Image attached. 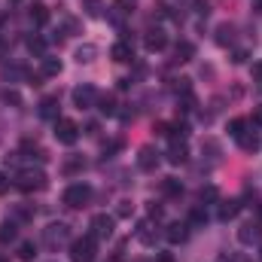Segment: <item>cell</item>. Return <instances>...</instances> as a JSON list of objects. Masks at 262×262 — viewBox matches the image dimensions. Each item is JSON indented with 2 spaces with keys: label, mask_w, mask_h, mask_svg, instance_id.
Segmentation results:
<instances>
[{
  "label": "cell",
  "mask_w": 262,
  "mask_h": 262,
  "mask_svg": "<svg viewBox=\"0 0 262 262\" xmlns=\"http://www.w3.org/2000/svg\"><path fill=\"white\" fill-rule=\"evenodd\" d=\"M15 186L21 189V192H37V189H43L46 186V174L43 171H21L18 177H15Z\"/></svg>",
  "instance_id": "cell-1"
},
{
  "label": "cell",
  "mask_w": 262,
  "mask_h": 262,
  "mask_svg": "<svg viewBox=\"0 0 262 262\" xmlns=\"http://www.w3.org/2000/svg\"><path fill=\"white\" fill-rule=\"evenodd\" d=\"M70 259L73 262H92L95 259V238L85 235V238H76L70 244Z\"/></svg>",
  "instance_id": "cell-2"
},
{
  "label": "cell",
  "mask_w": 262,
  "mask_h": 262,
  "mask_svg": "<svg viewBox=\"0 0 262 262\" xmlns=\"http://www.w3.org/2000/svg\"><path fill=\"white\" fill-rule=\"evenodd\" d=\"M89 198H92V186L89 183H73L64 192V204L67 207H82V204H89Z\"/></svg>",
  "instance_id": "cell-3"
},
{
  "label": "cell",
  "mask_w": 262,
  "mask_h": 262,
  "mask_svg": "<svg viewBox=\"0 0 262 262\" xmlns=\"http://www.w3.org/2000/svg\"><path fill=\"white\" fill-rule=\"evenodd\" d=\"M98 98H101V95H98V89H95V85H89V82L73 89V104H76L79 110H89V107H95V104H98Z\"/></svg>",
  "instance_id": "cell-4"
},
{
  "label": "cell",
  "mask_w": 262,
  "mask_h": 262,
  "mask_svg": "<svg viewBox=\"0 0 262 262\" xmlns=\"http://www.w3.org/2000/svg\"><path fill=\"white\" fill-rule=\"evenodd\" d=\"M55 137H58V143H76V137H79V125L76 122H70V119H55Z\"/></svg>",
  "instance_id": "cell-5"
},
{
  "label": "cell",
  "mask_w": 262,
  "mask_h": 262,
  "mask_svg": "<svg viewBox=\"0 0 262 262\" xmlns=\"http://www.w3.org/2000/svg\"><path fill=\"white\" fill-rule=\"evenodd\" d=\"M67 238H70V229H67L64 223H52V226L43 232V241H46L49 247H58V244H64Z\"/></svg>",
  "instance_id": "cell-6"
},
{
  "label": "cell",
  "mask_w": 262,
  "mask_h": 262,
  "mask_svg": "<svg viewBox=\"0 0 262 262\" xmlns=\"http://www.w3.org/2000/svg\"><path fill=\"white\" fill-rule=\"evenodd\" d=\"M110 235H113V216L98 213L92 220V238H110Z\"/></svg>",
  "instance_id": "cell-7"
},
{
  "label": "cell",
  "mask_w": 262,
  "mask_h": 262,
  "mask_svg": "<svg viewBox=\"0 0 262 262\" xmlns=\"http://www.w3.org/2000/svg\"><path fill=\"white\" fill-rule=\"evenodd\" d=\"M238 241H241V244H253V241H262L259 223H244V226H241V232H238Z\"/></svg>",
  "instance_id": "cell-8"
},
{
  "label": "cell",
  "mask_w": 262,
  "mask_h": 262,
  "mask_svg": "<svg viewBox=\"0 0 262 262\" xmlns=\"http://www.w3.org/2000/svg\"><path fill=\"white\" fill-rule=\"evenodd\" d=\"M137 165H140L143 171H156V165H159V152L149 149V146H143L140 156H137Z\"/></svg>",
  "instance_id": "cell-9"
},
{
  "label": "cell",
  "mask_w": 262,
  "mask_h": 262,
  "mask_svg": "<svg viewBox=\"0 0 262 262\" xmlns=\"http://www.w3.org/2000/svg\"><path fill=\"white\" fill-rule=\"evenodd\" d=\"M165 235H168V241H171V244H180V241H186V238H189V226H186V223H171Z\"/></svg>",
  "instance_id": "cell-10"
},
{
  "label": "cell",
  "mask_w": 262,
  "mask_h": 262,
  "mask_svg": "<svg viewBox=\"0 0 262 262\" xmlns=\"http://www.w3.org/2000/svg\"><path fill=\"white\" fill-rule=\"evenodd\" d=\"M40 116L43 119H58V98H43L40 101Z\"/></svg>",
  "instance_id": "cell-11"
},
{
  "label": "cell",
  "mask_w": 262,
  "mask_h": 262,
  "mask_svg": "<svg viewBox=\"0 0 262 262\" xmlns=\"http://www.w3.org/2000/svg\"><path fill=\"white\" fill-rule=\"evenodd\" d=\"M110 55L116 58V61H131L134 58V49H131V43H125V40H119L113 49H110Z\"/></svg>",
  "instance_id": "cell-12"
},
{
  "label": "cell",
  "mask_w": 262,
  "mask_h": 262,
  "mask_svg": "<svg viewBox=\"0 0 262 262\" xmlns=\"http://www.w3.org/2000/svg\"><path fill=\"white\" fill-rule=\"evenodd\" d=\"M165 43H168V37H165L162 31H149V34H146V49H149V52L165 49Z\"/></svg>",
  "instance_id": "cell-13"
},
{
  "label": "cell",
  "mask_w": 262,
  "mask_h": 262,
  "mask_svg": "<svg viewBox=\"0 0 262 262\" xmlns=\"http://www.w3.org/2000/svg\"><path fill=\"white\" fill-rule=\"evenodd\" d=\"M238 210H241V204H238V201H223V204H220V213H216V216H220L223 223H229L232 216H238Z\"/></svg>",
  "instance_id": "cell-14"
},
{
  "label": "cell",
  "mask_w": 262,
  "mask_h": 262,
  "mask_svg": "<svg viewBox=\"0 0 262 262\" xmlns=\"http://www.w3.org/2000/svg\"><path fill=\"white\" fill-rule=\"evenodd\" d=\"M168 162H171V165H183V162H186V146H183V143H171Z\"/></svg>",
  "instance_id": "cell-15"
},
{
  "label": "cell",
  "mask_w": 262,
  "mask_h": 262,
  "mask_svg": "<svg viewBox=\"0 0 262 262\" xmlns=\"http://www.w3.org/2000/svg\"><path fill=\"white\" fill-rule=\"evenodd\" d=\"M15 238H18L15 223H0V244H12Z\"/></svg>",
  "instance_id": "cell-16"
},
{
  "label": "cell",
  "mask_w": 262,
  "mask_h": 262,
  "mask_svg": "<svg viewBox=\"0 0 262 262\" xmlns=\"http://www.w3.org/2000/svg\"><path fill=\"white\" fill-rule=\"evenodd\" d=\"M238 140H241V146H244L247 152H256V149H259V137H256V131H253V134H247V131H244Z\"/></svg>",
  "instance_id": "cell-17"
},
{
  "label": "cell",
  "mask_w": 262,
  "mask_h": 262,
  "mask_svg": "<svg viewBox=\"0 0 262 262\" xmlns=\"http://www.w3.org/2000/svg\"><path fill=\"white\" fill-rule=\"evenodd\" d=\"M137 238H140L143 244H156V232H152V223H140V229H137Z\"/></svg>",
  "instance_id": "cell-18"
},
{
  "label": "cell",
  "mask_w": 262,
  "mask_h": 262,
  "mask_svg": "<svg viewBox=\"0 0 262 262\" xmlns=\"http://www.w3.org/2000/svg\"><path fill=\"white\" fill-rule=\"evenodd\" d=\"M31 18H34L37 25H46V21H49V9H46L43 3H37V6L31 9Z\"/></svg>",
  "instance_id": "cell-19"
},
{
  "label": "cell",
  "mask_w": 262,
  "mask_h": 262,
  "mask_svg": "<svg viewBox=\"0 0 262 262\" xmlns=\"http://www.w3.org/2000/svg\"><path fill=\"white\" fill-rule=\"evenodd\" d=\"M192 43H177V49H174V55H177V61H189L192 58Z\"/></svg>",
  "instance_id": "cell-20"
},
{
  "label": "cell",
  "mask_w": 262,
  "mask_h": 262,
  "mask_svg": "<svg viewBox=\"0 0 262 262\" xmlns=\"http://www.w3.org/2000/svg\"><path fill=\"white\" fill-rule=\"evenodd\" d=\"M98 107H101V113H107V116H113V113H116V101H113L110 95L98 98Z\"/></svg>",
  "instance_id": "cell-21"
},
{
  "label": "cell",
  "mask_w": 262,
  "mask_h": 262,
  "mask_svg": "<svg viewBox=\"0 0 262 262\" xmlns=\"http://www.w3.org/2000/svg\"><path fill=\"white\" fill-rule=\"evenodd\" d=\"M43 73H46V76L61 73V61H58V58H43Z\"/></svg>",
  "instance_id": "cell-22"
},
{
  "label": "cell",
  "mask_w": 262,
  "mask_h": 262,
  "mask_svg": "<svg viewBox=\"0 0 262 262\" xmlns=\"http://www.w3.org/2000/svg\"><path fill=\"white\" fill-rule=\"evenodd\" d=\"M18 256H21V259H25V262H31V259H34V256H37V247H34L31 241H25V244L18 247Z\"/></svg>",
  "instance_id": "cell-23"
},
{
  "label": "cell",
  "mask_w": 262,
  "mask_h": 262,
  "mask_svg": "<svg viewBox=\"0 0 262 262\" xmlns=\"http://www.w3.org/2000/svg\"><path fill=\"white\" fill-rule=\"evenodd\" d=\"M244 128H247V119H232V122H229V134H232V137H241Z\"/></svg>",
  "instance_id": "cell-24"
},
{
  "label": "cell",
  "mask_w": 262,
  "mask_h": 262,
  "mask_svg": "<svg viewBox=\"0 0 262 262\" xmlns=\"http://www.w3.org/2000/svg\"><path fill=\"white\" fill-rule=\"evenodd\" d=\"M216 40H220L223 46H226V43H232V40H235V28H229V25H223V28H220V37H216Z\"/></svg>",
  "instance_id": "cell-25"
},
{
  "label": "cell",
  "mask_w": 262,
  "mask_h": 262,
  "mask_svg": "<svg viewBox=\"0 0 262 262\" xmlns=\"http://www.w3.org/2000/svg\"><path fill=\"white\" fill-rule=\"evenodd\" d=\"M162 189H165V192H168V195H177V192H183V186H180V183H177V180H174V177H168V180H165V183H162Z\"/></svg>",
  "instance_id": "cell-26"
},
{
  "label": "cell",
  "mask_w": 262,
  "mask_h": 262,
  "mask_svg": "<svg viewBox=\"0 0 262 262\" xmlns=\"http://www.w3.org/2000/svg\"><path fill=\"white\" fill-rule=\"evenodd\" d=\"M28 49L37 52V55H43V52H46V43H43L40 37H31V40H28Z\"/></svg>",
  "instance_id": "cell-27"
},
{
  "label": "cell",
  "mask_w": 262,
  "mask_h": 262,
  "mask_svg": "<svg viewBox=\"0 0 262 262\" xmlns=\"http://www.w3.org/2000/svg\"><path fill=\"white\" fill-rule=\"evenodd\" d=\"M92 55H95V46H85L76 52V61H92Z\"/></svg>",
  "instance_id": "cell-28"
},
{
  "label": "cell",
  "mask_w": 262,
  "mask_h": 262,
  "mask_svg": "<svg viewBox=\"0 0 262 262\" xmlns=\"http://www.w3.org/2000/svg\"><path fill=\"white\" fill-rule=\"evenodd\" d=\"M198 198H201V201H216V189H213V186H204V189L198 192Z\"/></svg>",
  "instance_id": "cell-29"
},
{
  "label": "cell",
  "mask_w": 262,
  "mask_h": 262,
  "mask_svg": "<svg viewBox=\"0 0 262 262\" xmlns=\"http://www.w3.org/2000/svg\"><path fill=\"white\" fill-rule=\"evenodd\" d=\"M131 201H119V207H116V216H131Z\"/></svg>",
  "instance_id": "cell-30"
},
{
  "label": "cell",
  "mask_w": 262,
  "mask_h": 262,
  "mask_svg": "<svg viewBox=\"0 0 262 262\" xmlns=\"http://www.w3.org/2000/svg\"><path fill=\"white\" fill-rule=\"evenodd\" d=\"M192 223H195V226H201V223H207V213H204L201 207H195V210H192Z\"/></svg>",
  "instance_id": "cell-31"
},
{
  "label": "cell",
  "mask_w": 262,
  "mask_h": 262,
  "mask_svg": "<svg viewBox=\"0 0 262 262\" xmlns=\"http://www.w3.org/2000/svg\"><path fill=\"white\" fill-rule=\"evenodd\" d=\"M89 15H101V0H89Z\"/></svg>",
  "instance_id": "cell-32"
},
{
  "label": "cell",
  "mask_w": 262,
  "mask_h": 262,
  "mask_svg": "<svg viewBox=\"0 0 262 262\" xmlns=\"http://www.w3.org/2000/svg\"><path fill=\"white\" fill-rule=\"evenodd\" d=\"M119 6H122V12H131L137 3H134V0H119Z\"/></svg>",
  "instance_id": "cell-33"
},
{
  "label": "cell",
  "mask_w": 262,
  "mask_h": 262,
  "mask_svg": "<svg viewBox=\"0 0 262 262\" xmlns=\"http://www.w3.org/2000/svg\"><path fill=\"white\" fill-rule=\"evenodd\" d=\"M156 262H174V256H171V253H159V256H156Z\"/></svg>",
  "instance_id": "cell-34"
},
{
  "label": "cell",
  "mask_w": 262,
  "mask_h": 262,
  "mask_svg": "<svg viewBox=\"0 0 262 262\" xmlns=\"http://www.w3.org/2000/svg\"><path fill=\"white\" fill-rule=\"evenodd\" d=\"M6 186H9V180H6V174H0V195L6 192Z\"/></svg>",
  "instance_id": "cell-35"
},
{
  "label": "cell",
  "mask_w": 262,
  "mask_h": 262,
  "mask_svg": "<svg viewBox=\"0 0 262 262\" xmlns=\"http://www.w3.org/2000/svg\"><path fill=\"white\" fill-rule=\"evenodd\" d=\"M253 122H256V125H262V107L256 110V113H253Z\"/></svg>",
  "instance_id": "cell-36"
},
{
  "label": "cell",
  "mask_w": 262,
  "mask_h": 262,
  "mask_svg": "<svg viewBox=\"0 0 262 262\" xmlns=\"http://www.w3.org/2000/svg\"><path fill=\"white\" fill-rule=\"evenodd\" d=\"M253 73H256V76L262 79V64H259V67H253Z\"/></svg>",
  "instance_id": "cell-37"
},
{
  "label": "cell",
  "mask_w": 262,
  "mask_h": 262,
  "mask_svg": "<svg viewBox=\"0 0 262 262\" xmlns=\"http://www.w3.org/2000/svg\"><path fill=\"white\" fill-rule=\"evenodd\" d=\"M256 6H259V9H262V0H256Z\"/></svg>",
  "instance_id": "cell-38"
},
{
  "label": "cell",
  "mask_w": 262,
  "mask_h": 262,
  "mask_svg": "<svg viewBox=\"0 0 262 262\" xmlns=\"http://www.w3.org/2000/svg\"><path fill=\"white\" fill-rule=\"evenodd\" d=\"M259 259H262V247H259Z\"/></svg>",
  "instance_id": "cell-39"
}]
</instances>
